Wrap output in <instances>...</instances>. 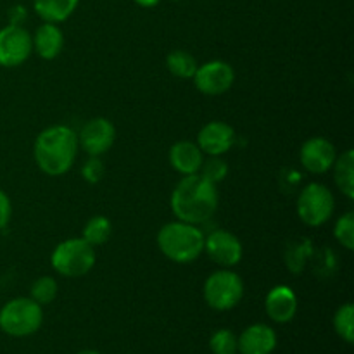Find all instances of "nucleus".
<instances>
[{
  "label": "nucleus",
  "instance_id": "f257e3e1",
  "mask_svg": "<svg viewBox=\"0 0 354 354\" xmlns=\"http://www.w3.org/2000/svg\"><path fill=\"white\" fill-rule=\"evenodd\" d=\"M218 190L214 183L203 175H187L176 183L169 206L176 220L192 225H203L214 216L218 209Z\"/></svg>",
  "mask_w": 354,
  "mask_h": 354
},
{
  "label": "nucleus",
  "instance_id": "f03ea898",
  "mask_svg": "<svg viewBox=\"0 0 354 354\" xmlns=\"http://www.w3.org/2000/svg\"><path fill=\"white\" fill-rule=\"evenodd\" d=\"M78 147V133L73 128L54 124L45 128L35 140V162L45 175L62 176L75 165Z\"/></svg>",
  "mask_w": 354,
  "mask_h": 354
},
{
  "label": "nucleus",
  "instance_id": "7ed1b4c3",
  "mask_svg": "<svg viewBox=\"0 0 354 354\" xmlns=\"http://www.w3.org/2000/svg\"><path fill=\"white\" fill-rule=\"evenodd\" d=\"M204 237L197 225L175 220L158 232V248L169 261L189 265L204 252Z\"/></svg>",
  "mask_w": 354,
  "mask_h": 354
},
{
  "label": "nucleus",
  "instance_id": "20e7f679",
  "mask_svg": "<svg viewBox=\"0 0 354 354\" xmlns=\"http://www.w3.org/2000/svg\"><path fill=\"white\" fill-rule=\"evenodd\" d=\"M95 248L83 237L66 239L59 242L50 254V265L66 279H80L92 272L95 266Z\"/></svg>",
  "mask_w": 354,
  "mask_h": 354
},
{
  "label": "nucleus",
  "instance_id": "39448f33",
  "mask_svg": "<svg viewBox=\"0 0 354 354\" xmlns=\"http://www.w3.org/2000/svg\"><path fill=\"white\" fill-rule=\"evenodd\" d=\"M44 324L41 306L31 297H14L0 310V328L10 337H28Z\"/></svg>",
  "mask_w": 354,
  "mask_h": 354
},
{
  "label": "nucleus",
  "instance_id": "423d86ee",
  "mask_svg": "<svg viewBox=\"0 0 354 354\" xmlns=\"http://www.w3.org/2000/svg\"><path fill=\"white\" fill-rule=\"evenodd\" d=\"M203 296L207 306L213 310L228 311L237 306L244 297V282L232 270H218L211 273L204 282Z\"/></svg>",
  "mask_w": 354,
  "mask_h": 354
},
{
  "label": "nucleus",
  "instance_id": "0eeeda50",
  "mask_svg": "<svg viewBox=\"0 0 354 354\" xmlns=\"http://www.w3.org/2000/svg\"><path fill=\"white\" fill-rule=\"evenodd\" d=\"M335 211V197L324 183L313 182L301 190L297 197V214L304 225L311 228L322 227Z\"/></svg>",
  "mask_w": 354,
  "mask_h": 354
},
{
  "label": "nucleus",
  "instance_id": "6e6552de",
  "mask_svg": "<svg viewBox=\"0 0 354 354\" xmlns=\"http://www.w3.org/2000/svg\"><path fill=\"white\" fill-rule=\"evenodd\" d=\"M33 52V38L26 28L19 24H7L0 30V66L17 68Z\"/></svg>",
  "mask_w": 354,
  "mask_h": 354
},
{
  "label": "nucleus",
  "instance_id": "1a4fd4ad",
  "mask_svg": "<svg viewBox=\"0 0 354 354\" xmlns=\"http://www.w3.org/2000/svg\"><path fill=\"white\" fill-rule=\"evenodd\" d=\"M192 80L196 88L203 95L216 97L223 95L232 88L235 82V71L228 62L216 59V61H207L197 66Z\"/></svg>",
  "mask_w": 354,
  "mask_h": 354
},
{
  "label": "nucleus",
  "instance_id": "9d476101",
  "mask_svg": "<svg viewBox=\"0 0 354 354\" xmlns=\"http://www.w3.org/2000/svg\"><path fill=\"white\" fill-rule=\"evenodd\" d=\"M204 252L216 265L223 266V268H232L241 263L244 248L237 235L223 230V228H218V230L211 232L207 237H204Z\"/></svg>",
  "mask_w": 354,
  "mask_h": 354
},
{
  "label": "nucleus",
  "instance_id": "9b49d317",
  "mask_svg": "<svg viewBox=\"0 0 354 354\" xmlns=\"http://www.w3.org/2000/svg\"><path fill=\"white\" fill-rule=\"evenodd\" d=\"M116 142V128L107 118H92L82 127L78 133L80 149L88 156L100 158Z\"/></svg>",
  "mask_w": 354,
  "mask_h": 354
},
{
  "label": "nucleus",
  "instance_id": "f8f14e48",
  "mask_svg": "<svg viewBox=\"0 0 354 354\" xmlns=\"http://www.w3.org/2000/svg\"><path fill=\"white\" fill-rule=\"evenodd\" d=\"M337 156L335 145L324 137L308 138L299 149L301 165L308 173H313V175H324L330 171Z\"/></svg>",
  "mask_w": 354,
  "mask_h": 354
},
{
  "label": "nucleus",
  "instance_id": "ddd939ff",
  "mask_svg": "<svg viewBox=\"0 0 354 354\" xmlns=\"http://www.w3.org/2000/svg\"><path fill=\"white\" fill-rule=\"evenodd\" d=\"M197 145L207 156H223L235 144V130L225 121H209L201 128Z\"/></svg>",
  "mask_w": 354,
  "mask_h": 354
},
{
  "label": "nucleus",
  "instance_id": "4468645a",
  "mask_svg": "<svg viewBox=\"0 0 354 354\" xmlns=\"http://www.w3.org/2000/svg\"><path fill=\"white\" fill-rule=\"evenodd\" d=\"M297 296L290 287L277 286L266 294L265 310L266 315L275 324H289L297 313Z\"/></svg>",
  "mask_w": 354,
  "mask_h": 354
},
{
  "label": "nucleus",
  "instance_id": "2eb2a0df",
  "mask_svg": "<svg viewBox=\"0 0 354 354\" xmlns=\"http://www.w3.org/2000/svg\"><path fill=\"white\" fill-rule=\"evenodd\" d=\"M277 348V334L270 325H249L237 339V351L241 354H272Z\"/></svg>",
  "mask_w": 354,
  "mask_h": 354
},
{
  "label": "nucleus",
  "instance_id": "dca6fc26",
  "mask_svg": "<svg viewBox=\"0 0 354 354\" xmlns=\"http://www.w3.org/2000/svg\"><path fill=\"white\" fill-rule=\"evenodd\" d=\"M168 159L171 168L182 176L196 175V173H199L201 166H203L204 152L201 151L196 142L180 140L171 145Z\"/></svg>",
  "mask_w": 354,
  "mask_h": 354
},
{
  "label": "nucleus",
  "instance_id": "f3484780",
  "mask_svg": "<svg viewBox=\"0 0 354 354\" xmlns=\"http://www.w3.org/2000/svg\"><path fill=\"white\" fill-rule=\"evenodd\" d=\"M31 38H33V50L45 61L59 57L64 47V33L54 23L40 24Z\"/></svg>",
  "mask_w": 354,
  "mask_h": 354
},
{
  "label": "nucleus",
  "instance_id": "a211bd4d",
  "mask_svg": "<svg viewBox=\"0 0 354 354\" xmlns=\"http://www.w3.org/2000/svg\"><path fill=\"white\" fill-rule=\"evenodd\" d=\"M80 0H33V9L44 23H64L78 9Z\"/></svg>",
  "mask_w": 354,
  "mask_h": 354
},
{
  "label": "nucleus",
  "instance_id": "6ab92c4d",
  "mask_svg": "<svg viewBox=\"0 0 354 354\" xmlns=\"http://www.w3.org/2000/svg\"><path fill=\"white\" fill-rule=\"evenodd\" d=\"M334 180L342 194L349 201L354 199V152L351 149L337 156L334 162Z\"/></svg>",
  "mask_w": 354,
  "mask_h": 354
},
{
  "label": "nucleus",
  "instance_id": "aec40b11",
  "mask_svg": "<svg viewBox=\"0 0 354 354\" xmlns=\"http://www.w3.org/2000/svg\"><path fill=\"white\" fill-rule=\"evenodd\" d=\"M197 61L192 54L185 50H173L166 57V68L175 78L190 80L197 71Z\"/></svg>",
  "mask_w": 354,
  "mask_h": 354
},
{
  "label": "nucleus",
  "instance_id": "412c9836",
  "mask_svg": "<svg viewBox=\"0 0 354 354\" xmlns=\"http://www.w3.org/2000/svg\"><path fill=\"white\" fill-rule=\"evenodd\" d=\"M113 235V225H111L109 218L102 216V214H97L92 216L83 227V235L82 237L88 242L93 248H99L104 245Z\"/></svg>",
  "mask_w": 354,
  "mask_h": 354
},
{
  "label": "nucleus",
  "instance_id": "4be33fe9",
  "mask_svg": "<svg viewBox=\"0 0 354 354\" xmlns=\"http://www.w3.org/2000/svg\"><path fill=\"white\" fill-rule=\"evenodd\" d=\"M334 328L339 337L348 344L354 342V306L351 303H346L335 311L334 315Z\"/></svg>",
  "mask_w": 354,
  "mask_h": 354
},
{
  "label": "nucleus",
  "instance_id": "5701e85b",
  "mask_svg": "<svg viewBox=\"0 0 354 354\" xmlns=\"http://www.w3.org/2000/svg\"><path fill=\"white\" fill-rule=\"evenodd\" d=\"M57 290L59 286L54 277L44 275L31 283L30 297L33 301H37L40 306H44V304H50L57 297Z\"/></svg>",
  "mask_w": 354,
  "mask_h": 354
},
{
  "label": "nucleus",
  "instance_id": "b1692460",
  "mask_svg": "<svg viewBox=\"0 0 354 354\" xmlns=\"http://www.w3.org/2000/svg\"><path fill=\"white\" fill-rule=\"evenodd\" d=\"M310 245H311L310 241H304V242H297V244L290 245V248L287 249V254H286L287 268H289L294 275H299V273L304 270L306 259L310 258L311 254Z\"/></svg>",
  "mask_w": 354,
  "mask_h": 354
},
{
  "label": "nucleus",
  "instance_id": "393cba45",
  "mask_svg": "<svg viewBox=\"0 0 354 354\" xmlns=\"http://www.w3.org/2000/svg\"><path fill=\"white\" fill-rule=\"evenodd\" d=\"M334 237L342 248L348 249V251H353L354 249V213L353 211H348V213H344L337 221H335Z\"/></svg>",
  "mask_w": 354,
  "mask_h": 354
},
{
  "label": "nucleus",
  "instance_id": "a878e982",
  "mask_svg": "<svg viewBox=\"0 0 354 354\" xmlns=\"http://www.w3.org/2000/svg\"><path fill=\"white\" fill-rule=\"evenodd\" d=\"M199 175H203L204 178L209 180L211 183H220L227 178L228 175V165L225 159H221L220 156H209V159H204L203 166L199 169Z\"/></svg>",
  "mask_w": 354,
  "mask_h": 354
},
{
  "label": "nucleus",
  "instance_id": "bb28decb",
  "mask_svg": "<svg viewBox=\"0 0 354 354\" xmlns=\"http://www.w3.org/2000/svg\"><path fill=\"white\" fill-rule=\"evenodd\" d=\"M209 348L213 354H235L237 353V337L228 328H221L211 335Z\"/></svg>",
  "mask_w": 354,
  "mask_h": 354
},
{
  "label": "nucleus",
  "instance_id": "cd10ccee",
  "mask_svg": "<svg viewBox=\"0 0 354 354\" xmlns=\"http://www.w3.org/2000/svg\"><path fill=\"white\" fill-rule=\"evenodd\" d=\"M104 173H106V166L100 161V158L97 156H88L85 162L82 166V176L85 182L88 183H99L104 178Z\"/></svg>",
  "mask_w": 354,
  "mask_h": 354
},
{
  "label": "nucleus",
  "instance_id": "c85d7f7f",
  "mask_svg": "<svg viewBox=\"0 0 354 354\" xmlns=\"http://www.w3.org/2000/svg\"><path fill=\"white\" fill-rule=\"evenodd\" d=\"M10 216H12V203H10L9 196L3 190H0V230L9 225Z\"/></svg>",
  "mask_w": 354,
  "mask_h": 354
},
{
  "label": "nucleus",
  "instance_id": "c756f323",
  "mask_svg": "<svg viewBox=\"0 0 354 354\" xmlns=\"http://www.w3.org/2000/svg\"><path fill=\"white\" fill-rule=\"evenodd\" d=\"M28 14H26V9H24L23 6H14L10 7L9 10V24H19V26H23V23L26 21Z\"/></svg>",
  "mask_w": 354,
  "mask_h": 354
},
{
  "label": "nucleus",
  "instance_id": "7c9ffc66",
  "mask_svg": "<svg viewBox=\"0 0 354 354\" xmlns=\"http://www.w3.org/2000/svg\"><path fill=\"white\" fill-rule=\"evenodd\" d=\"M133 2L137 3V6L145 7V9H151V7L158 6V3L161 2V0H133Z\"/></svg>",
  "mask_w": 354,
  "mask_h": 354
},
{
  "label": "nucleus",
  "instance_id": "2f4dec72",
  "mask_svg": "<svg viewBox=\"0 0 354 354\" xmlns=\"http://www.w3.org/2000/svg\"><path fill=\"white\" fill-rule=\"evenodd\" d=\"M78 354H100V353H97V351H92V349H85V351H80Z\"/></svg>",
  "mask_w": 354,
  "mask_h": 354
},
{
  "label": "nucleus",
  "instance_id": "473e14b6",
  "mask_svg": "<svg viewBox=\"0 0 354 354\" xmlns=\"http://www.w3.org/2000/svg\"><path fill=\"white\" fill-rule=\"evenodd\" d=\"M173 2H182V0H173Z\"/></svg>",
  "mask_w": 354,
  "mask_h": 354
}]
</instances>
